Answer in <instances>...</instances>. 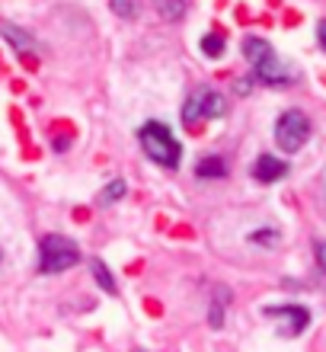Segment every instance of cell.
<instances>
[{
    "mask_svg": "<svg viewBox=\"0 0 326 352\" xmlns=\"http://www.w3.org/2000/svg\"><path fill=\"white\" fill-rule=\"evenodd\" d=\"M90 272H93V278H96V285L103 288L106 295H115V292H119V285H115V278H112L109 266H106V263H103V260H90Z\"/></svg>",
    "mask_w": 326,
    "mask_h": 352,
    "instance_id": "cell-12",
    "label": "cell"
},
{
    "mask_svg": "<svg viewBox=\"0 0 326 352\" xmlns=\"http://www.w3.org/2000/svg\"><path fill=\"white\" fill-rule=\"evenodd\" d=\"M231 305V292L224 285L215 288V298H211V305H208V324H211V330H221L224 327V307Z\"/></svg>",
    "mask_w": 326,
    "mask_h": 352,
    "instance_id": "cell-10",
    "label": "cell"
},
{
    "mask_svg": "<svg viewBox=\"0 0 326 352\" xmlns=\"http://www.w3.org/2000/svg\"><path fill=\"white\" fill-rule=\"evenodd\" d=\"M0 256H3V253H0Z\"/></svg>",
    "mask_w": 326,
    "mask_h": 352,
    "instance_id": "cell-20",
    "label": "cell"
},
{
    "mask_svg": "<svg viewBox=\"0 0 326 352\" xmlns=\"http://www.w3.org/2000/svg\"><path fill=\"white\" fill-rule=\"evenodd\" d=\"M138 141H141V151H144L154 164H160V167H167V170L179 167L183 148L176 144L173 131H170L163 122H144L138 131Z\"/></svg>",
    "mask_w": 326,
    "mask_h": 352,
    "instance_id": "cell-1",
    "label": "cell"
},
{
    "mask_svg": "<svg viewBox=\"0 0 326 352\" xmlns=\"http://www.w3.org/2000/svg\"><path fill=\"white\" fill-rule=\"evenodd\" d=\"M224 112H227V100L215 87H198L183 102V122L186 125H196L198 119H221Z\"/></svg>",
    "mask_w": 326,
    "mask_h": 352,
    "instance_id": "cell-3",
    "label": "cell"
},
{
    "mask_svg": "<svg viewBox=\"0 0 326 352\" xmlns=\"http://www.w3.org/2000/svg\"><path fill=\"white\" fill-rule=\"evenodd\" d=\"M310 138V119L301 109H288L281 112L275 122V141L285 154H298Z\"/></svg>",
    "mask_w": 326,
    "mask_h": 352,
    "instance_id": "cell-4",
    "label": "cell"
},
{
    "mask_svg": "<svg viewBox=\"0 0 326 352\" xmlns=\"http://www.w3.org/2000/svg\"><path fill=\"white\" fill-rule=\"evenodd\" d=\"M198 48H202V55H208V58H221L224 52H227V42H224L218 32H208V36L198 42Z\"/></svg>",
    "mask_w": 326,
    "mask_h": 352,
    "instance_id": "cell-15",
    "label": "cell"
},
{
    "mask_svg": "<svg viewBox=\"0 0 326 352\" xmlns=\"http://www.w3.org/2000/svg\"><path fill=\"white\" fill-rule=\"evenodd\" d=\"M77 263H80V250H77L74 241H67L65 234H45L42 237V243H38V272L55 276V272H65Z\"/></svg>",
    "mask_w": 326,
    "mask_h": 352,
    "instance_id": "cell-2",
    "label": "cell"
},
{
    "mask_svg": "<svg viewBox=\"0 0 326 352\" xmlns=\"http://www.w3.org/2000/svg\"><path fill=\"white\" fill-rule=\"evenodd\" d=\"M314 256H317V266L326 272V241H317V243H314Z\"/></svg>",
    "mask_w": 326,
    "mask_h": 352,
    "instance_id": "cell-18",
    "label": "cell"
},
{
    "mask_svg": "<svg viewBox=\"0 0 326 352\" xmlns=\"http://www.w3.org/2000/svg\"><path fill=\"white\" fill-rule=\"evenodd\" d=\"M253 80H256V84H266V87H291L298 80V74H294L279 55H272L269 61H262L259 67H253Z\"/></svg>",
    "mask_w": 326,
    "mask_h": 352,
    "instance_id": "cell-6",
    "label": "cell"
},
{
    "mask_svg": "<svg viewBox=\"0 0 326 352\" xmlns=\"http://www.w3.org/2000/svg\"><path fill=\"white\" fill-rule=\"evenodd\" d=\"M285 173H288V164L279 160L275 154H259L253 164V176L259 183H279V179H285Z\"/></svg>",
    "mask_w": 326,
    "mask_h": 352,
    "instance_id": "cell-7",
    "label": "cell"
},
{
    "mask_svg": "<svg viewBox=\"0 0 326 352\" xmlns=\"http://www.w3.org/2000/svg\"><path fill=\"white\" fill-rule=\"evenodd\" d=\"M0 38L10 48H16V52H29L32 48V36H29L26 29H19L16 23H0Z\"/></svg>",
    "mask_w": 326,
    "mask_h": 352,
    "instance_id": "cell-9",
    "label": "cell"
},
{
    "mask_svg": "<svg viewBox=\"0 0 326 352\" xmlns=\"http://www.w3.org/2000/svg\"><path fill=\"white\" fill-rule=\"evenodd\" d=\"M154 7H157V13L163 19H183L186 16V10H189V0H154Z\"/></svg>",
    "mask_w": 326,
    "mask_h": 352,
    "instance_id": "cell-13",
    "label": "cell"
},
{
    "mask_svg": "<svg viewBox=\"0 0 326 352\" xmlns=\"http://www.w3.org/2000/svg\"><path fill=\"white\" fill-rule=\"evenodd\" d=\"M262 314L279 320V333L285 340H294V336H301L310 327V311L301 305H266Z\"/></svg>",
    "mask_w": 326,
    "mask_h": 352,
    "instance_id": "cell-5",
    "label": "cell"
},
{
    "mask_svg": "<svg viewBox=\"0 0 326 352\" xmlns=\"http://www.w3.org/2000/svg\"><path fill=\"white\" fill-rule=\"evenodd\" d=\"M196 176L198 179H224L227 176V164H224V157H202L196 164Z\"/></svg>",
    "mask_w": 326,
    "mask_h": 352,
    "instance_id": "cell-11",
    "label": "cell"
},
{
    "mask_svg": "<svg viewBox=\"0 0 326 352\" xmlns=\"http://www.w3.org/2000/svg\"><path fill=\"white\" fill-rule=\"evenodd\" d=\"M125 192H128V186H125V179H112L109 186H103V189H100V199H96V202L103 205V208H109V205H115Z\"/></svg>",
    "mask_w": 326,
    "mask_h": 352,
    "instance_id": "cell-14",
    "label": "cell"
},
{
    "mask_svg": "<svg viewBox=\"0 0 326 352\" xmlns=\"http://www.w3.org/2000/svg\"><path fill=\"white\" fill-rule=\"evenodd\" d=\"M109 7L115 16L121 19H135L138 16V0H109Z\"/></svg>",
    "mask_w": 326,
    "mask_h": 352,
    "instance_id": "cell-17",
    "label": "cell"
},
{
    "mask_svg": "<svg viewBox=\"0 0 326 352\" xmlns=\"http://www.w3.org/2000/svg\"><path fill=\"white\" fill-rule=\"evenodd\" d=\"M272 55H275V52H272V45L266 42V38H259V36H246V38H243V58H246L253 67H259L262 61H269Z\"/></svg>",
    "mask_w": 326,
    "mask_h": 352,
    "instance_id": "cell-8",
    "label": "cell"
},
{
    "mask_svg": "<svg viewBox=\"0 0 326 352\" xmlns=\"http://www.w3.org/2000/svg\"><path fill=\"white\" fill-rule=\"evenodd\" d=\"M250 243H256V247H275V243L281 241V231H275V228H259V231H253L250 237H246Z\"/></svg>",
    "mask_w": 326,
    "mask_h": 352,
    "instance_id": "cell-16",
    "label": "cell"
},
{
    "mask_svg": "<svg viewBox=\"0 0 326 352\" xmlns=\"http://www.w3.org/2000/svg\"><path fill=\"white\" fill-rule=\"evenodd\" d=\"M317 38H320V48L326 52V19H320V26H317Z\"/></svg>",
    "mask_w": 326,
    "mask_h": 352,
    "instance_id": "cell-19",
    "label": "cell"
}]
</instances>
